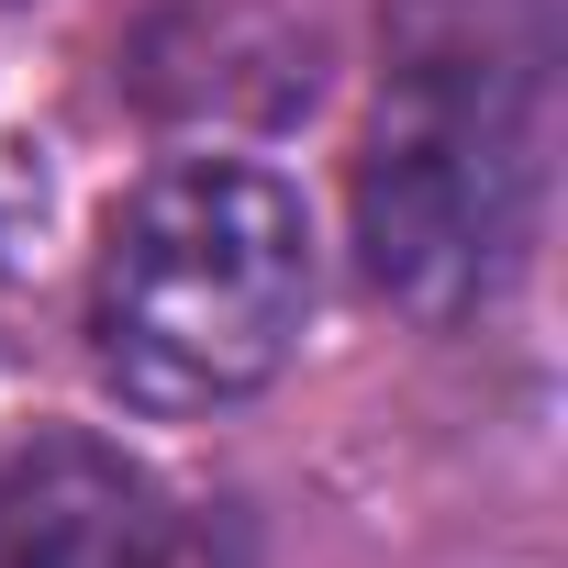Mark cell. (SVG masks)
<instances>
[{
	"mask_svg": "<svg viewBox=\"0 0 568 568\" xmlns=\"http://www.w3.org/2000/svg\"><path fill=\"white\" fill-rule=\"evenodd\" d=\"M313 324V212L245 156L156 168L90 267V357L134 413H234Z\"/></svg>",
	"mask_w": 568,
	"mask_h": 568,
	"instance_id": "2",
	"label": "cell"
},
{
	"mask_svg": "<svg viewBox=\"0 0 568 568\" xmlns=\"http://www.w3.org/2000/svg\"><path fill=\"white\" fill-rule=\"evenodd\" d=\"M546 179V0H390L357 145V267L413 324L501 302Z\"/></svg>",
	"mask_w": 568,
	"mask_h": 568,
	"instance_id": "1",
	"label": "cell"
},
{
	"mask_svg": "<svg viewBox=\"0 0 568 568\" xmlns=\"http://www.w3.org/2000/svg\"><path fill=\"white\" fill-rule=\"evenodd\" d=\"M0 568H190L168 479L79 424L0 435Z\"/></svg>",
	"mask_w": 568,
	"mask_h": 568,
	"instance_id": "3",
	"label": "cell"
}]
</instances>
